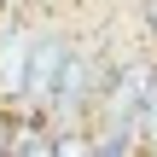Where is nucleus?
Returning <instances> with one entry per match:
<instances>
[{
	"mask_svg": "<svg viewBox=\"0 0 157 157\" xmlns=\"http://www.w3.org/2000/svg\"><path fill=\"white\" fill-rule=\"evenodd\" d=\"M29 52H35V23H6V35H0V105H23V93H29Z\"/></svg>",
	"mask_w": 157,
	"mask_h": 157,
	"instance_id": "1",
	"label": "nucleus"
},
{
	"mask_svg": "<svg viewBox=\"0 0 157 157\" xmlns=\"http://www.w3.org/2000/svg\"><path fill=\"white\" fill-rule=\"evenodd\" d=\"M134 140H140V151L157 146V82H151V93H146V105H140V117H134Z\"/></svg>",
	"mask_w": 157,
	"mask_h": 157,
	"instance_id": "2",
	"label": "nucleus"
},
{
	"mask_svg": "<svg viewBox=\"0 0 157 157\" xmlns=\"http://www.w3.org/2000/svg\"><path fill=\"white\" fill-rule=\"evenodd\" d=\"M134 12H140V29H146V41L157 47V0H140Z\"/></svg>",
	"mask_w": 157,
	"mask_h": 157,
	"instance_id": "3",
	"label": "nucleus"
}]
</instances>
